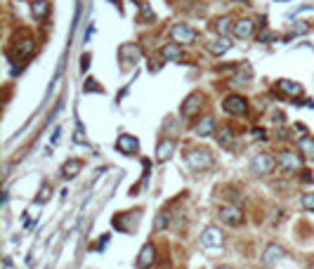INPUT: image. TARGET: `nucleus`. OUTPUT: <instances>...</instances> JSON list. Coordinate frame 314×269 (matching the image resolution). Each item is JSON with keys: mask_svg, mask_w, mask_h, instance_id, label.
Instances as JSON below:
<instances>
[{"mask_svg": "<svg viewBox=\"0 0 314 269\" xmlns=\"http://www.w3.org/2000/svg\"><path fill=\"white\" fill-rule=\"evenodd\" d=\"M255 31H258V26H255V21L253 19H236L234 21V28H232V33L236 38H241V40H248V38L255 36Z\"/></svg>", "mask_w": 314, "mask_h": 269, "instance_id": "nucleus-9", "label": "nucleus"}, {"mask_svg": "<svg viewBox=\"0 0 314 269\" xmlns=\"http://www.w3.org/2000/svg\"><path fill=\"white\" fill-rule=\"evenodd\" d=\"M81 168H83V163L78 161V158H69V161L62 165V177L64 179H73L78 172H81Z\"/></svg>", "mask_w": 314, "mask_h": 269, "instance_id": "nucleus-22", "label": "nucleus"}, {"mask_svg": "<svg viewBox=\"0 0 314 269\" xmlns=\"http://www.w3.org/2000/svg\"><path fill=\"white\" fill-rule=\"evenodd\" d=\"M229 47H232V40H229L227 36H220V38H215V40H210V43H208V52L215 54V57H220V54H224Z\"/></svg>", "mask_w": 314, "mask_h": 269, "instance_id": "nucleus-18", "label": "nucleus"}, {"mask_svg": "<svg viewBox=\"0 0 314 269\" xmlns=\"http://www.w3.org/2000/svg\"><path fill=\"white\" fill-rule=\"evenodd\" d=\"M279 168L286 172V175H293V172L303 170V156H298L296 151H291V149H284V151L279 153Z\"/></svg>", "mask_w": 314, "mask_h": 269, "instance_id": "nucleus-4", "label": "nucleus"}, {"mask_svg": "<svg viewBox=\"0 0 314 269\" xmlns=\"http://www.w3.org/2000/svg\"><path fill=\"white\" fill-rule=\"evenodd\" d=\"M217 269H232V267H217Z\"/></svg>", "mask_w": 314, "mask_h": 269, "instance_id": "nucleus-31", "label": "nucleus"}, {"mask_svg": "<svg viewBox=\"0 0 314 269\" xmlns=\"http://www.w3.org/2000/svg\"><path fill=\"white\" fill-rule=\"evenodd\" d=\"M196 28L189 26V24H175V26L170 28V40L175 45H179V47H184V45H191L194 40H196Z\"/></svg>", "mask_w": 314, "mask_h": 269, "instance_id": "nucleus-3", "label": "nucleus"}, {"mask_svg": "<svg viewBox=\"0 0 314 269\" xmlns=\"http://www.w3.org/2000/svg\"><path fill=\"white\" fill-rule=\"evenodd\" d=\"M298 146L303 149V158L314 161V139L312 137H300V139H298Z\"/></svg>", "mask_w": 314, "mask_h": 269, "instance_id": "nucleus-24", "label": "nucleus"}, {"mask_svg": "<svg viewBox=\"0 0 314 269\" xmlns=\"http://www.w3.org/2000/svg\"><path fill=\"white\" fill-rule=\"evenodd\" d=\"M300 179H305L307 184H312V172H310V170H303V172H300Z\"/></svg>", "mask_w": 314, "mask_h": 269, "instance_id": "nucleus-30", "label": "nucleus"}, {"mask_svg": "<svg viewBox=\"0 0 314 269\" xmlns=\"http://www.w3.org/2000/svg\"><path fill=\"white\" fill-rule=\"evenodd\" d=\"M229 28H234V24H232V19L229 17H217L215 19V31L220 33V36H227Z\"/></svg>", "mask_w": 314, "mask_h": 269, "instance_id": "nucleus-25", "label": "nucleus"}, {"mask_svg": "<svg viewBox=\"0 0 314 269\" xmlns=\"http://www.w3.org/2000/svg\"><path fill=\"white\" fill-rule=\"evenodd\" d=\"M201 246L203 248H222L224 246V234L217 227H206L201 234Z\"/></svg>", "mask_w": 314, "mask_h": 269, "instance_id": "nucleus-8", "label": "nucleus"}, {"mask_svg": "<svg viewBox=\"0 0 314 269\" xmlns=\"http://www.w3.org/2000/svg\"><path fill=\"white\" fill-rule=\"evenodd\" d=\"M184 161L191 170H208V168H213V151L206 149V146H187L184 149Z\"/></svg>", "mask_w": 314, "mask_h": 269, "instance_id": "nucleus-1", "label": "nucleus"}, {"mask_svg": "<svg viewBox=\"0 0 314 269\" xmlns=\"http://www.w3.org/2000/svg\"><path fill=\"white\" fill-rule=\"evenodd\" d=\"M116 149L121 153H135L140 149V142H137V137L135 134H121L116 139Z\"/></svg>", "mask_w": 314, "mask_h": 269, "instance_id": "nucleus-15", "label": "nucleus"}, {"mask_svg": "<svg viewBox=\"0 0 314 269\" xmlns=\"http://www.w3.org/2000/svg\"><path fill=\"white\" fill-rule=\"evenodd\" d=\"M222 109L224 114H229V116H243L246 111H248V99L243 97V95H227L222 99Z\"/></svg>", "mask_w": 314, "mask_h": 269, "instance_id": "nucleus-5", "label": "nucleus"}, {"mask_svg": "<svg viewBox=\"0 0 314 269\" xmlns=\"http://www.w3.org/2000/svg\"><path fill=\"white\" fill-rule=\"evenodd\" d=\"M286 258V251H284V246H279V243H269L265 253H262V265L265 267H274L279 260H284Z\"/></svg>", "mask_w": 314, "mask_h": 269, "instance_id": "nucleus-10", "label": "nucleus"}, {"mask_svg": "<svg viewBox=\"0 0 314 269\" xmlns=\"http://www.w3.org/2000/svg\"><path fill=\"white\" fill-rule=\"evenodd\" d=\"M154 262H156V246H154V243H144L140 255H137V267L149 269Z\"/></svg>", "mask_w": 314, "mask_h": 269, "instance_id": "nucleus-12", "label": "nucleus"}, {"mask_svg": "<svg viewBox=\"0 0 314 269\" xmlns=\"http://www.w3.org/2000/svg\"><path fill=\"white\" fill-rule=\"evenodd\" d=\"M31 12H33V17H36L38 21H43V19L50 14V2H47V0H33V2H31Z\"/></svg>", "mask_w": 314, "mask_h": 269, "instance_id": "nucleus-23", "label": "nucleus"}, {"mask_svg": "<svg viewBox=\"0 0 314 269\" xmlns=\"http://www.w3.org/2000/svg\"><path fill=\"white\" fill-rule=\"evenodd\" d=\"M215 139H217V144H220L222 149H232V146H234V133H232V128L220 126V128H217V133H215Z\"/></svg>", "mask_w": 314, "mask_h": 269, "instance_id": "nucleus-19", "label": "nucleus"}, {"mask_svg": "<svg viewBox=\"0 0 314 269\" xmlns=\"http://www.w3.org/2000/svg\"><path fill=\"white\" fill-rule=\"evenodd\" d=\"M277 165H279V163H277V158H274L272 153H258V156L251 161V168H253L255 175H269V172L274 170Z\"/></svg>", "mask_w": 314, "mask_h": 269, "instance_id": "nucleus-7", "label": "nucleus"}, {"mask_svg": "<svg viewBox=\"0 0 314 269\" xmlns=\"http://www.w3.org/2000/svg\"><path fill=\"white\" fill-rule=\"evenodd\" d=\"M253 137H255L258 142H265V139H267V133H265L262 128H255V130H253Z\"/></svg>", "mask_w": 314, "mask_h": 269, "instance_id": "nucleus-29", "label": "nucleus"}, {"mask_svg": "<svg viewBox=\"0 0 314 269\" xmlns=\"http://www.w3.org/2000/svg\"><path fill=\"white\" fill-rule=\"evenodd\" d=\"M251 78H253L251 66H248V64H241V66H239V71H236V76L229 78V85H232V88H241V85H248Z\"/></svg>", "mask_w": 314, "mask_h": 269, "instance_id": "nucleus-17", "label": "nucleus"}, {"mask_svg": "<svg viewBox=\"0 0 314 269\" xmlns=\"http://www.w3.org/2000/svg\"><path fill=\"white\" fill-rule=\"evenodd\" d=\"M50 194H52V187H50V184H43V189H40V201H47V198H50Z\"/></svg>", "mask_w": 314, "mask_h": 269, "instance_id": "nucleus-28", "label": "nucleus"}, {"mask_svg": "<svg viewBox=\"0 0 314 269\" xmlns=\"http://www.w3.org/2000/svg\"><path fill=\"white\" fill-rule=\"evenodd\" d=\"M168 220H170V215L161 213V215H158V220H156V229H165V227H168Z\"/></svg>", "mask_w": 314, "mask_h": 269, "instance_id": "nucleus-27", "label": "nucleus"}, {"mask_svg": "<svg viewBox=\"0 0 314 269\" xmlns=\"http://www.w3.org/2000/svg\"><path fill=\"white\" fill-rule=\"evenodd\" d=\"M161 57L168 62H182V47L175 43H165L161 47Z\"/></svg>", "mask_w": 314, "mask_h": 269, "instance_id": "nucleus-20", "label": "nucleus"}, {"mask_svg": "<svg viewBox=\"0 0 314 269\" xmlns=\"http://www.w3.org/2000/svg\"><path fill=\"white\" fill-rule=\"evenodd\" d=\"M300 206L305 210H314V191H307V194L300 196Z\"/></svg>", "mask_w": 314, "mask_h": 269, "instance_id": "nucleus-26", "label": "nucleus"}, {"mask_svg": "<svg viewBox=\"0 0 314 269\" xmlns=\"http://www.w3.org/2000/svg\"><path fill=\"white\" fill-rule=\"evenodd\" d=\"M277 88L281 95H286V97H303V85L296 81H288V78H281L277 83Z\"/></svg>", "mask_w": 314, "mask_h": 269, "instance_id": "nucleus-14", "label": "nucleus"}, {"mask_svg": "<svg viewBox=\"0 0 314 269\" xmlns=\"http://www.w3.org/2000/svg\"><path fill=\"white\" fill-rule=\"evenodd\" d=\"M140 59V47L137 45H121V62L123 64H135Z\"/></svg>", "mask_w": 314, "mask_h": 269, "instance_id": "nucleus-21", "label": "nucleus"}, {"mask_svg": "<svg viewBox=\"0 0 314 269\" xmlns=\"http://www.w3.org/2000/svg\"><path fill=\"white\" fill-rule=\"evenodd\" d=\"M220 220H222L227 227H241L246 222V215H243V210L239 206H234V203H227V206L220 208Z\"/></svg>", "mask_w": 314, "mask_h": 269, "instance_id": "nucleus-6", "label": "nucleus"}, {"mask_svg": "<svg viewBox=\"0 0 314 269\" xmlns=\"http://www.w3.org/2000/svg\"><path fill=\"white\" fill-rule=\"evenodd\" d=\"M194 133L198 134V137H208V134H215L217 133V121L210 114L208 116H201L196 121V126H194Z\"/></svg>", "mask_w": 314, "mask_h": 269, "instance_id": "nucleus-11", "label": "nucleus"}, {"mask_svg": "<svg viewBox=\"0 0 314 269\" xmlns=\"http://www.w3.org/2000/svg\"><path fill=\"white\" fill-rule=\"evenodd\" d=\"M172 151H175V139L172 137H163L158 142V146H156V161L165 163L172 156Z\"/></svg>", "mask_w": 314, "mask_h": 269, "instance_id": "nucleus-13", "label": "nucleus"}, {"mask_svg": "<svg viewBox=\"0 0 314 269\" xmlns=\"http://www.w3.org/2000/svg\"><path fill=\"white\" fill-rule=\"evenodd\" d=\"M36 52V40L33 38H21L17 43V47H14V57L17 59H26V57H31V54Z\"/></svg>", "mask_w": 314, "mask_h": 269, "instance_id": "nucleus-16", "label": "nucleus"}, {"mask_svg": "<svg viewBox=\"0 0 314 269\" xmlns=\"http://www.w3.org/2000/svg\"><path fill=\"white\" fill-rule=\"evenodd\" d=\"M203 107H206V95H203L201 90H196V92H191V95L182 102L179 114H182V118H196Z\"/></svg>", "mask_w": 314, "mask_h": 269, "instance_id": "nucleus-2", "label": "nucleus"}]
</instances>
